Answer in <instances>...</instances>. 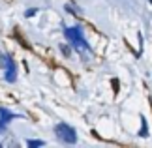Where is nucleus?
I'll use <instances>...</instances> for the list:
<instances>
[{
	"label": "nucleus",
	"mask_w": 152,
	"mask_h": 148,
	"mask_svg": "<svg viewBox=\"0 0 152 148\" xmlns=\"http://www.w3.org/2000/svg\"><path fill=\"white\" fill-rule=\"evenodd\" d=\"M66 38L69 39V43H72V47L75 51H79V52H88L90 51V47L88 43H86V39L83 36V30H81L79 26H69L66 28Z\"/></svg>",
	"instance_id": "1"
},
{
	"label": "nucleus",
	"mask_w": 152,
	"mask_h": 148,
	"mask_svg": "<svg viewBox=\"0 0 152 148\" xmlns=\"http://www.w3.org/2000/svg\"><path fill=\"white\" fill-rule=\"evenodd\" d=\"M56 131V137L62 141V143L66 144H75L77 143V133H75V129L72 126H68V124H58L55 128Z\"/></svg>",
	"instance_id": "2"
},
{
	"label": "nucleus",
	"mask_w": 152,
	"mask_h": 148,
	"mask_svg": "<svg viewBox=\"0 0 152 148\" xmlns=\"http://www.w3.org/2000/svg\"><path fill=\"white\" fill-rule=\"evenodd\" d=\"M13 118H21V116H17V114H13V112H10L8 109L0 107V131H2V129L13 120Z\"/></svg>",
	"instance_id": "3"
},
{
	"label": "nucleus",
	"mask_w": 152,
	"mask_h": 148,
	"mask_svg": "<svg viewBox=\"0 0 152 148\" xmlns=\"http://www.w3.org/2000/svg\"><path fill=\"white\" fill-rule=\"evenodd\" d=\"M17 79V68H15V60L8 56V64H6V81L13 82Z\"/></svg>",
	"instance_id": "4"
},
{
	"label": "nucleus",
	"mask_w": 152,
	"mask_h": 148,
	"mask_svg": "<svg viewBox=\"0 0 152 148\" xmlns=\"http://www.w3.org/2000/svg\"><path fill=\"white\" fill-rule=\"evenodd\" d=\"M141 137H147V120H145V118H141Z\"/></svg>",
	"instance_id": "5"
},
{
	"label": "nucleus",
	"mask_w": 152,
	"mask_h": 148,
	"mask_svg": "<svg viewBox=\"0 0 152 148\" xmlns=\"http://www.w3.org/2000/svg\"><path fill=\"white\" fill-rule=\"evenodd\" d=\"M6 64H8V55L0 52V68H6Z\"/></svg>",
	"instance_id": "6"
},
{
	"label": "nucleus",
	"mask_w": 152,
	"mask_h": 148,
	"mask_svg": "<svg viewBox=\"0 0 152 148\" xmlns=\"http://www.w3.org/2000/svg\"><path fill=\"white\" fill-rule=\"evenodd\" d=\"M60 51L64 52V56H66V58H69V55H72V51H69L68 45H60Z\"/></svg>",
	"instance_id": "7"
},
{
	"label": "nucleus",
	"mask_w": 152,
	"mask_h": 148,
	"mask_svg": "<svg viewBox=\"0 0 152 148\" xmlns=\"http://www.w3.org/2000/svg\"><path fill=\"white\" fill-rule=\"evenodd\" d=\"M28 146L36 148V146H43V141H28Z\"/></svg>",
	"instance_id": "8"
},
{
	"label": "nucleus",
	"mask_w": 152,
	"mask_h": 148,
	"mask_svg": "<svg viewBox=\"0 0 152 148\" xmlns=\"http://www.w3.org/2000/svg\"><path fill=\"white\" fill-rule=\"evenodd\" d=\"M36 11H38L36 8H34V9H26V13H25V15H26V17H32L34 13H36Z\"/></svg>",
	"instance_id": "9"
}]
</instances>
